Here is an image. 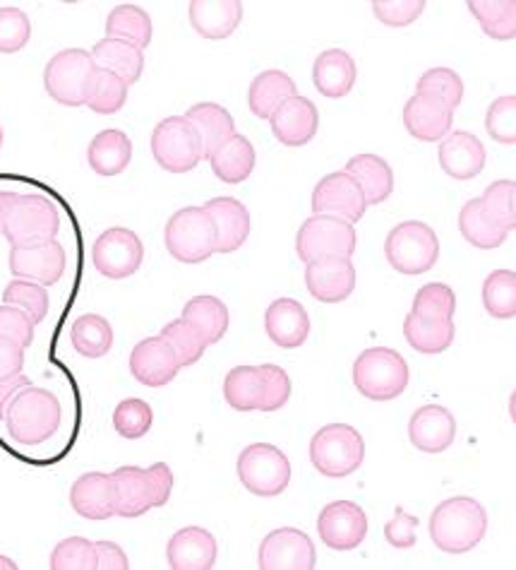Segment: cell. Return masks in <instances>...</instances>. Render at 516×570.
Segmentation results:
<instances>
[{
    "instance_id": "14",
    "label": "cell",
    "mask_w": 516,
    "mask_h": 570,
    "mask_svg": "<svg viewBox=\"0 0 516 570\" xmlns=\"http://www.w3.org/2000/svg\"><path fill=\"white\" fill-rule=\"evenodd\" d=\"M317 532L325 547L334 551H351L363 544L368 534V515L354 501H334L322 508L317 518Z\"/></svg>"
},
{
    "instance_id": "33",
    "label": "cell",
    "mask_w": 516,
    "mask_h": 570,
    "mask_svg": "<svg viewBox=\"0 0 516 570\" xmlns=\"http://www.w3.org/2000/svg\"><path fill=\"white\" fill-rule=\"evenodd\" d=\"M205 159L209 161V167L219 181L242 184L246 178H250L257 157H255V147L246 135L236 132L231 140H226L219 149H215V153Z\"/></svg>"
},
{
    "instance_id": "29",
    "label": "cell",
    "mask_w": 516,
    "mask_h": 570,
    "mask_svg": "<svg viewBox=\"0 0 516 570\" xmlns=\"http://www.w3.org/2000/svg\"><path fill=\"white\" fill-rule=\"evenodd\" d=\"M344 171L358 184L368 205H383L394 190V171L379 155H356L348 159Z\"/></svg>"
},
{
    "instance_id": "23",
    "label": "cell",
    "mask_w": 516,
    "mask_h": 570,
    "mask_svg": "<svg viewBox=\"0 0 516 570\" xmlns=\"http://www.w3.org/2000/svg\"><path fill=\"white\" fill-rule=\"evenodd\" d=\"M437 159L447 176L457 178V181H468L485 167V147L474 132L454 130L445 140H439Z\"/></svg>"
},
{
    "instance_id": "52",
    "label": "cell",
    "mask_w": 516,
    "mask_h": 570,
    "mask_svg": "<svg viewBox=\"0 0 516 570\" xmlns=\"http://www.w3.org/2000/svg\"><path fill=\"white\" fill-rule=\"evenodd\" d=\"M53 570H97L95 547L85 537H68L51 553Z\"/></svg>"
},
{
    "instance_id": "64",
    "label": "cell",
    "mask_w": 516,
    "mask_h": 570,
    "mask_svg": "<svg viewBox=\"0 0 516 570\" xmlns=\"http://www.w3.org/2000/svg\"><path fill=\"white\" fill-rule=\"evenodd\" d=\"M0 147H3V128H0Z\"/></svg>"
},
{
    "instance_id": "56",
    "label": "cell",
    "mask_w": 516,
    "mask_h": 570,
    "mask_svg": "<svg viewBox=\"0 0 516 570\" xmlns=\"http://www.w3.org/2000/svg\"><path fill=\"white\" fill-rule=\"evenodd\" d=\"M34 321L29 318V313L14 306H0V337L14 340L27 350L34 342Z\"/></svg>"
},
{
    "instance_id": "1",
    "label": "cell",
    "mask_w": 516,
    "mask_h": 570,
    "mask_svg": "<svg viewBox=\"0 0 516 570\" xmlns=\"http://www.w3.org/2000/svg\"><path fill=\"white\" fill-rule=\"evenodd\" d=\"M3 422L14 443L32 448L56 436L63 422V407L51 390L29 385L12 397Z\"/></svg>"
},
{
    "instance_id": "3",
    "label": "cell",
    "mask_w": 516,
    "mask_h": 570,
    "mask_svg": "<svg viewBox=\"0 0 516 570\" xmlns=\"http://www.w3.org/2000/svg\"><path fill=\"white\" fill-rule=\"evenodd\" d=\"M166 250H169L178 263L197 265L217 253L219 238L215 219L209 217L205 207H183L166 222L163 229Z\"/></svg>"
},
{
    "instance_id": "2",
    "label": "cell",
    "mask_w": 516,
    "mask_h": 570,
    "mask_svg": "<svg viewBox=\"0 0 516 570\" xmlns=\"http://www.w3.org/2000/svg\"><path fill=\"white\" fill-rule=\"evenodd\" d=\"M428 530L439 551L459 557L480 544L488 532V513L476 499L454 497L433 510Z\"/></svg>"
},
{
    "instance_id": "47",
    "label": "cell",
    "mask_w": 516,
    "mask_h": 570,
    "mask_svg": "<svg viewBox=\"0 0 516 570\" xmlns=\"http://www.w3.org/2000/svg\"><path fill=\"white\" fill-rule=\"evenodd\" d=\"M151 424H155V412L149 404L138 397H128L116 407L113 412V426L118 436L126 441H138L147 436Z\"/></svg>"
},
{
    "instance_id": "54",
    "label": "cell",
    "mask_w": 516,
    "mask_h": 570,
    "mask_svg": "<svg viewBox=\"0 0 516 570\" xmlns=\"http://www.w3.org/2000/svg\"><path fill=\"white\" fill-rule=\"evenodd\" d=\"M32 37V22L20 8H0V53L22 51Z\"/></svg>"
},
{
    "instance_id": "5",
    "label": "cell",
    "mask_w": 516,
    "mask_h": 570,
    "mask_svg": "<svg viewBox=\"0 0 516 570\" xmlns=\"http://www.w3.org/2000/svg\"><path fill=\"white\" fill-rule=\"evenodd\" d=\"M99 66L92 51L66 49L56 53L43 70V87L53 101L63 107H85L97 80Z\"/></svg>"
},
{
    "instance_id": "7",
    "label": "cell",
    "mask_w": 516,
    "mask_h": 570,
    "mask_svg": "<svg viewBox=\"0 0 516 570\" xmlns=\"http://www.w3.org/2000/svg\"><path fill=\"white\" fill-rule=\"evenodd\" d=\"M385 258L401 275H423L439 258V238L425 222H401L387 236Z\"/></svg>"
},
{
    "instance_id": "44",
    "label": "cell",
    "mask_w": 516,
    "mask_h": 570,
    "mask_svg": "<svg viewBox=\"0 0 516 570\" xmlns=\"http://www.w3.org/2000/svg\"><path fill=\"white\" fill-rule=\"evenodd\" d=\"M416 95L435 99L454 111L464 99V82L452 68H430L418 78Z\"/></svg>"
},
{
    "instance_id": "24",
    "label": "cell",
    "mask_w": 516,
    "mask_h": 570,
    "mask_svg": "<svg viewBox=\"0 0 516 570\" xmlns=\"http://www.w3.org/2000/svg\"><path fill=\"white\" fill-rule=\"evenodd\" d=\"M166 561L173 570H209L217 563V539L205 528L178 530L166 544Z\"/></svg>"
},
{
    "instance_id": "37",
    "label": "cell",
    "mask_w": 516,
    "mask_h": 570,
    "mask_svg": "<svg viewBox=\"0 0 516 570\" xmlns=\"http://www.w3.org/2000/svg\"><path fill=\"white\" fill-rule=\"evenodd\" d=\"M404 337L420 354H443L457 337V325L454 321H430L408 313L404 321Z\"/></svg>"
},
{
    "instance_id": "34",
    "label": "cell",
    "mask_w": 516,
    "mask_h": 570,
    "mask_svg": "<svg viewBox=\"0 0 516 570\" xmlns=\"http://www.w3.org/2000/svg\"><path fill=\"white\" fill-rule=\"evenodd\" d=\"M186 118L192 124L197 135H200L205 157H209L215 149H219L226 140H231L236 135L234 116L224 107H219V104H195V107L186 111Z\"/></svg>"
},
{
    "instance_id": "6",
    "label": "cell",
    "mask_w": 516,
    "mask_h": 570,
    "mask_svg": "<svg viewBox=\"0 0 516 570\" xmlns=\"http://www.w3.org/2000/svg\"><path fill=\"white\" fill-rule=\"evenodd\" d=\"M366 460V441L348 424H327L310 441L312 468L327 479L354 474Z\"/></svg>"
},
{
    "instance_id": "4",
    "label": "cell",
    "mask_w": 516,
    "mask_h": 570,
    "mask_svg": "<svg viewBox=\"0 0 516 570\" xmlns=\"http://www.w3.org/2000/svg\"><path fill=\"white\" fill-rule=\"evenodd\" d=\"M406 358L389 347L366 350L354 364V385L363 397L373 402H389L404 395L408 387Z\"/></svg>"
},
{
    "instance_id": "42",
    "label": "cell",
    "mask_w": 516,
    "mask_h": 570,
    "mask_svg": "<svg viewBox=\"0 0 516 570\" xmlns=\"http://www.w3.org/2000/svg\"><path fill=\"white\" fill-rule=\"evenodd\" d=\"M483 306L497 321H509L516 313V275L514 269H495L483 282Z\"/></svg>"
},
{
    "instance_id": "35",
    "label": "cell",
    "mask_w": 516,
    "mask_h": 570,
    "mask_svg": "<svg viewBox=\"0 0 516 570\" xmlns=\"http://www.w3.org/2000/svg\"><path fill=\"white\" fill-rule=\"evenodd\" d=\"M92 58L101 70H109V72L118 75V78L123 80L128 87L142 78L145 53L128 41L106 37L95 43Z\"/></svg>"
},
{
    "instance_id": "19",
    "label": "cell",
    "mask_w": 516,
    "mask_h": 570,
    "mask_svg": "<svg viewBox=\"0 0 516 570\" xmlns=\"http://www.w3.org/2000/svg\"><path fill=\"white\" fill-rule=\"evenodd\" d=\"M70 505L87 520H109L118 510V489L113 474L87 472L70 487Z\"/></svg>"
},
{
    "instance_id": "13",
    "label": "cell",
    "mask_w": 516,
    "mask_h": 570,
    "mask_svg": "<svg viewBox=\"0 0 516 570\" xmlns=\"http://www.w3.org/2000/svg\"><path fill=\"white\" fill-rule=\"evenodd\" d=\"M257 563L262 570H312L317 551L312 539L302 530L279 528L262 539Z\"/></svg>"
},
{
    "instance_id": "61",
    "label": "cell",
    "mask_w": 516,
    "mask_h": 570,
    "mask_svg": "<svg viewBox=\"0 0 516 570\" xmlns=\"http://www.w3.org/2000/svg\"><path fill=\"white\" fill-rule=\"evenodd\" d=\"M29 385H32V381H29V376H24V373H18V376H12L8 381H0V422L6 419V410L12 402V397Z\"/></svg>"
},
{
    "instance_id": "59",
    "label": "cell",
    "mask_w": 516,
    "mask_h": 570,
    "mask_svg": "<svg viewBox=\"0 0 516 570\" xmlns=\"http://www.w3.org/2000/svg\"><path fill=\"white\" fill-rule=\"evenodd\" d=\"M24 347L14 340L0 337V381H8L22 373Z\"/></svg>"
},
{
    "instance_id": "17",
    "label": "cell",
    "mask_w": 516,
    "mask_h": 570,
    "mask_svg": "<svg viewBox=\"0 0 516 570\" xmlns=\"http://www.w3.org/2000/svg\"><path fill=\"white\" fill-rule=\"evenodd\" d=\"M306 287L322 304H341L356 289V267L351 258H322L306 265Z\"/></svg>"
},
{
    "instance_id": "38",
    "label": "cell",
    "mask_w": 516,
    "mask_h": 570,
    "mask_svg": "<svg viewBox=\"0 0 516 570\" xmlns=\"http://www.w3.org/2000/svg\"><path fill=\"white\" fill-rule=\"evenodd\" d=\"M106 37L128 41L145 51L155 37V24L140 6H118L106 20Z\"/></svg>"
},
{
    "instance_id": "45",
    "label": "cell",
    "mask_w": 516,
    "mask_h": 570,
    "mask_svg": "<svg viewBox=\"0 0 516 570\" xmlns=\"http://www.w3.org/2000/svg\"><path fill=\"white\" fill-rule=\"evenodd\" d=\"M411 313L418 318L430 321H452L457 313V294L443 282H430L420 287L414 296Z\"/></svg>"
},
{
    "instance_id": "18",
    "label": "cell",
    "mask_w": 516,
    "mask_h": 570,
    "mask_svg": "<svg viewBox=\"0 0 516 570\" xmlns=\"http://www.w3.org/2000/svg\"><path fill=\"white\" fill-rule=\"evenodd\" d=\"M180 368L183 366H180L176 352L161 337L142 340L140 344H135L130 354L132 379L147 387L169 385Z\"/></svg>"
},
{
    "instance_id": "51",
    "label": "cell",
    "mask_w": 516,
    "mask_h": 570,
    "mask_svg": "<svg viewBox=\"0 0 516 570\" xmlns=\"http://www.w3.org/2000/svg\"><path fill=\"white\" fill-rule=\"evenodd\" d=\"M514 181H495L488 186V190L483 193L480 205L485 209L497 227H503L505 232H512L516 224V209H514Z\"/></svg>"
},
{
    "instance_id": "12",
    "label": "cell",
    "mask_w": 516,
    "mask_h": 570,
    "mask_svg": "<svg viewBox=\"0 0 516 570\" xmlns=\"http://www.w3.org/2000/svg\"><path fill=\"white\" fill-rule=\"evenodd\" d=\"M145 261L142 238L132 229H106L92 246V263L97 273L109 279H126L138 273Z\"/></svg>"
},
{
    "instance_id": "50",
    "label": "cell",
    "mask_w": 516,
    "mask_h": 570,
    "mask_svg": "<svg viewBox=\"0 0 516 570\" xmlns=\"http://www.w3.org/2000/svg\"><path fill=\"white\" fill-rule=\"evenodd\" d=\"M260 371V412H277L291 397V379L288 373L277 364H262L257 366Z\"/></svg>"
},
{
    "instance_id": "28",
    "label": "cell",
    "mask_w": 516,
    "mask_h": 570,
    "mask_svg": "<svg viewBox=\"0 0 516 570\" xmlns=\"http://www.w3.org/2000/svg\"><path fill=\"white\" fill-rule=\"evenodd\" d=\"M356 61L351 53L341 49H329L315 58L312 82L317 92L327 99H341L351 92L356 85Z\"/></svg>"
},
{
    "instance_id": "15",
    "label": "cell",
    "mask_w": 516,
    "mask_h": 570,
    "mask_svg": "<svg viewBox=\"0 0 516 570\" xmlns=\"http://www.w3.org/2000/svg\"><path fill=\"white\" fill-rule=\"evenodd\" d=\"M368 203L363 198V190L346 171L327 174L312 190V213L331 215L346 222H360L366 215Z\"/></svg>"
},
{
    "instance_id": "26",
    "label": "cell",
    "mask_w": 516,
    "mask_h": 570,
    "mask_svg": "<svg viewBox=\"0 0 516 570\" xmlns=\"http://www.w3.org/2000/svg\"><path fill=\"white\" fill-rule=\"evenodd\" d=\"M454 111L428 97L414 95L404 107V126L423 142H439L452 132Z\"/></svg>"
},
{
    "instance_id": "25",
    "label": "cell",
    "mask_w": 516,
    "mask_h": 570,
    "mask_svg": "<svg viewBox=\"0 0 516 570\" xmlns=\"http://www.w3.org/2000/svg\"><path fill=\"white\" fill-rule=\"evenodd\" d=\"M190 24L200 37L219 41L231 37L242 20L240 0H192L188 6Z\"/></svg>"
},
{
    "instance_id": "27",
    "label": "cell",
    "mask_w": 516,
    "mask_h": 570,
    "mask_svg": "<svg viewBox=\"0 0 516 570\" xmlns=\"http://www.w3.org/2000/svg\"><path fill=\"white\" fill-rule=\"evenodd\" d=\"M209 217L215 219L219 246L217 253H234L248 242L252 222L248 207L236 198H215L205 203Z\"/></svg>"
},
{
    "instance_id": "43",
    "label": "cell",
    "mask_w": 516,
    "mask_h": 570,
    "mask_svg": "<svg viewBox=\"0 0 516 570\" xmlns=\"http://www.w3.org/2000/svg\"><path fill=\"white\" fill-rule=\"evenodd\" d=\"M224 400L238 412H252L260 404V371L257 366H236L224 379Z\"/></svg>"
},
{
    "instance_id": "32",
    "label": "cell",
    "mask_w": 516,
    "mask_h": 570,
    "mask_svg": "<svg viewBox=\"0 0 516 570\" xmlns=\"http://www.w3.org/2000/svg\"><path fill=\"white\" fill-rule=\"evenodd\" d=\"M132 159V142L123 130L97 132L87 147V161L99 176H118L128 169Z\"/></svg>"
},
{
    "instance_id": "41",
    "label": "cell",
    "mask_w": 516,
    "mask_h": 570,
    "mask_svg": "<svg viewBox=\"0 0 516 570\" xmlns=\"http://www.w3.org/2000/svg\"><path fill=\"white\" fill-rule=\"evenodd\" d=\"M468 10L483 27V32L497 39L509 41L516 35V0H470Z\"/></svg>"
},
{
    "instance_id": "20",
    "label": "cell",
    "mask_w": 516,
    "mask_h": 570,
    "mask_svg": "<svg viewBox=\"0 0 516 570\" xmlns=\"http://www.w3.org/2000/svg\"><path fill=\"white\" fill-rule=\"evenodd\" d=\"M454 439H457V422H454V414L443 404H425V407L414 412L411 422H408V441L420 453H445Z\"/></svg>"
},
{
    "instance_id": "49",
    "label": "cell",
    "mask_w": 516,
    "mask_h": 570,
    "mask_svg": "<svg viewBox=\"0 0 516 570\" xmlns=\"http://www.w3.org/2000/svg\"><path fill=\"white\" fill-rule=\"evenodd\" d=\"M159 337L176 352L180 366L197 364L202 358L205 350H207V344L200 337H197L195 330H190L183 318H178V321H171L169 325H163Z\"/></svg>"
},
{
    "instance_id": "62",
    "label": "cell",
    "mask_w": 516,
    "mask_h": 570,
    "mask_svg": "<svg viewBox=\"0 0 516 570\" xmlns=\"http://www.w3.org/2000/svg\"><path fill=\"white\" fill-rule=\"evenodd\" d=\"M14 200H18V193H12V190H0V234L6 232V222H8L10 207L14 205Z\"/></svg>"
},
{
    "instance_id": "53",
    "label": "cell",
    "mask_w": 516,
    "mask_h": 570,
    "mask_svg": "<svg viewBox=\"0 0 516 570\" xmlns=\"http://www.w3.org/2000/svg\"><path fill=\"white\" fill-rule=\"evenodd\" d=\"M485 128L490 138L499 145L516 142V97L505 95L490 104L488 116H485Z\"/></svg>"
},
{
    "instance_id": "21",
    "label": "cell",
    "mask_w": 516,
    "mask_h": 570,
    "mask_svg": "<svg viewBox=\"0 0 516 570\" xmlns=\"http://www.w3.org/2000/svg\"><path fill=\"white\" fill-rule=\"evenodd\" d=\"M269 121L271 132H275V138L281 145L302 147L317 135V128H320V111H317V107L308 97L296 95L291 99H286Z\"/></svg>"
},
{
    "instance_id": "60",
    "label": "cell",
    "mask_w": 516,
    "mask_h": 570,
    "mask_svg": "<svg viewBox=\"0 0 516 570\" xmlns=\"http://www.w3.org/2000/svg\"><path fill=\"white\" fill-rule=\"evenodd\" d=\"M95 547V557H97V568L99 570H128L130 561L126 557V551L120 549L113 542H92Z\"/></svg>"
},
{
    "instance_id": "40",
    "label": "cell",
    "mask_w": 516,
    "mask_h": 570,
    "mask_svg": "<svg viewBox=\"0 0 516 570\" xmlns=\"http://www.w3.org/2000/svg\"><path fill=\"white\" fill-rule=\"evenodd\" d=\"M70 342L78 354L87 358H101L113 347V327L97 313H85L70 327Z\"/></svg>"
},
{
    "instance_id": "63",
    "label": "cell",
    "mask_w": 516,
    "mask_h": 570,
    "mask_svg": "<svg viewBox=\"0 0 516 570\" xmlns=\"http://www.w3.org/2000/svg\"><path fill=\"white\" fill-rule=\"evenodd\" d=\"M0 568H6V570H14L18 566H14V561H10L8 557H0Z\"/></svg>"
},
{
    "instance_id": "31",
    "label": "cell",
    "mask_w": 516,
    "mask_h": 570,
    "mask_svg": "<svg viewBox=\"0 0 516 570\" xmlns=\"http://www.w3.org/2000/svg\"><path fill=\"white\" fill-rule=\"evenodd\" d=\"M296 95H298V87L291 75H286L284 70H265L250 82L248 107H250V114L269 121L281 104Z\"/></svg>"
},
{
    "instance_id": "39",
    "label": "cell",
    "mask_w": 516,
    "mask_h": 570,
    "mask_svg": "<svg viewBox=\"0 0 516 570\" xmlns=\"http://www.w3.org/2000/svg\"><path fill=\"white\" fill-rule=\"evenodd\" d=\"M459 232L462 236L466 238V242L474 246V248H480V250H493V248H499L505 242L509 232H505L503 227H497V224L485 215V209L480 205V198H474L468 200L462 213H459Z\"/></svg>"
},
{
    "instance_id": "30",
    "label": "cell",
    "mask_w": 516,
    "mask_h": 570,
    "mask_svg": "<svg viewBox=\"0 0 516 570\" xmlns=\"http://www.w3.org/2000/svg\"><path fill=\"white\" fill-rule=\"evenodd\" d=\"M180 318L186 321L190 330H195L197 337H200L207 347L217 344L231 325V313L217 296H192Z\"/></svg>"
},
{
    "instance_id": "9",
    "label": "cell",
    "mask_w": 516,
    "mask_h": 570,
    "mask_svg": "<svg viewBox=\"0 0 516 570\" xmlns=\"http://www.w3.org/2000/svg\"><path fill=\"white\" fill-rule=\"evenodd\" d=\"M238 479L250 493L260 499H275L291 482V462L277 445L252 443L238 458Z\"/></svg>"
},
{
    "instance_id": "10",
    "label": "cell",
    "mask_w": 516,
    "mask_h": 570,
    "mask_svg": "<svg viewBox=\"0 0 516 570\" xmlns=\"http://www.w3.org/2000/svg\"><path fill=\"white\" fill-rule=\"evenodd\" d=\"M296 253L306 265L322 258H354V224L331 215H312L310 219L302 222V227L298 229Z\"/></svg>"
},
{
    "instance_id": "46",
    "label": "cell",
    "mask_w": 516,
    "mask_h": 570,
    "mask_svg": "<svg viewBox=\"0 0 516 570\" xmlns=\"http://www.w3.org/2000/svg\"><path fill=\"white\" fill-rule=\"evenodd\" d=\"M3 304L22 308L29 313V318L34 323H41L49 316V292L47 287H41L37 282H27V279H12L6 292H3Z\"/></svg>"
},
{
    "instance_id": "8",
    "label": "cell",
    "mask_w": 516,
    "mask_h": 570,
    "mask_svg": "<svg viewBox=\"0 0 516 570\" xmlns=\"http://www.w3.org/2000/svg\"><path fill=\"white\" fill-rule=\"evenodd\" d=\"M60 232V215L58 207L47 195L27 193L20 195L10 207L3 236L10 246H39L56 242Z\"/></svg>"
},
{
    "instance_id": "11",
    "label": "cell",
    "mask_w": 516,
    "mask_h": 570,
    "mask_svg": "<svg viewBox=\"0 0 516 570\" xmlns=\"http://www.w3.org/2000/svg\"><path fill=\"white\" fill-rule=\"evenodd\" d=\"M151 155L163 171L188 174L205 159L202 140L186 116H169L151 132Z\"/></svg>"
},
{
    "instance_id": "36",
    "label": "cell",
    "mask_w": 516,
    "mask_h": 570,
    "mask_svg": "<svg viewBox=\"0 0 516 570\" xmlns=\"http://www.w3.org/2000/svg\"><path fill=\"white\" fill-rule=\"evenodd\" d=\"M111 474L116 479V489H118L116 515L132 520V518H142L147 510H151V489H149L147 470L126 464V468H118Z\"/></svg>"
},
{
    "instance_id": "16",
    "label": "cell",
    "mask_w": 516,
    "mask_h": 570,
    "mask_svg": "<svg viewBox=\"0 0 516 570\" xmlns=\"http://www.w3.org/2000/svg\"><path fill=\"white\" fill-rule=\"evenodd\" d=\"M68 253L56 242L39 246H12L10 248V273L14 279L37 282L41 287H51L66 275Z\"/></svg>"
},
{
    "instance_id": "57",
    "label": "cell",
    "mask_w": 516,
    "mask_h": 570,
    "mask_svg": "<svg viewBox=\"0 0 516 570\" xmlns=\"http://www.w3.org/2000/svg\"><path fill=\"white\" fill-rule=\"evenodd\" d=\"M416 528L418 518L397 508V513L385 524V539L394 549H411L416 544Z\"/></svg>"
},
{
    "instance_id": "48",
    "label": "cell",
    "mask_w": 516,
    "mask_h": 570,
    "mask_svg": "<svg viewBox=\"0 0 516 570\" xmlns=\"http://www.w3.org/2000/svg\"><path fill=\"white\" fill-rule=\"evenodd\" d=\"M126 101H128V85L120 80L118 75L99 68L92 95H89V99H87V107L95 114L111 116V114H118L120 109H123Z\"/></svg>"
},
{
    "instance_id": "55",
    "label": "cell",
    "mask_w": 516,
    "mask_h": 570,
    "mask_svg": "<svg viewBox=\"0 0 516 570\" xmlns=\"http://www.w3.org/2000/svg\"><path fill=\"white\" fill-rule=\"evenodd\" d=\"M428 8L425 0H375V18L387 27H408L414 24Z\"/></svg>"
},
{
    "instance_id": "58",
    "label": "cell",
    "mask_w": 516,
    "mask_h": 570,
    "mask_svg": "<svg viewBox=\"0 0 516 570\" xmlns=\"http://www.w3.org/2000/svg\"><path fill=\"white\" fill-rule=\"evenodd\" d=\"M147 479L151 489V508H161L169 503L173 493V472L166 462H155L147 468Z\"/></svg>"
},
{
    "instance_id": "22",
    "label": "cell",
    "mask_w": 516,
    "mask_h": 570,
    "mask_svg": "<svg viewBox=\"0 0 516 570\" xmlns=\"http://www.w3.org/2000/svg\"><path fill=\"white\" fill-rule=\"evenodd\" d=\"M265 333L281 350H298L310 335V316L296 298H277L265 311Z\"/></svg>"
}]
</instances>
